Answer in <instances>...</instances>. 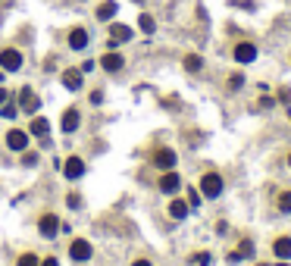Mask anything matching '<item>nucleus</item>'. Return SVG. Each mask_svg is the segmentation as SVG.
Returning <instances> with one entry per match:
<instances>
[{
  "instance_id": "nucleus-1",
  "label": "nucleus",
  "mask_w": 291,
  "mask_h": 266,
  "mask_svg": "<svg viewBox=\"0 0 291 266\" xmlns=\"http://www.w3.org/2000/svg\"><path fill=\"white\" fill-rule=\"evenodd\" d=\"M201 191H204V198H219V194H223V176L207 172V176L201 179Z\"/></svg>"
},
{
  "instance_id": "nucleus-2",
  "label": "nucleus",
  "mask_w": 291,
  "mask_h": 266,
  "mask_svg": "<svg viewBox=\"0 0 291 266\" xmlns=\"http://www.w3.org/2000/svg\"><path fill=\"white\" fill-rule=\"evenodd\" d=\"M0 66H3L6 72H19L22 69V53L13 50V47H3L0 50Z\"/></svg>"
},
{
  "instance_id": "nucleus-3",
  "label": "nucleus",
  "mask_w": 291,
  "mask_h": 266,
  "mask_svg": "<svg viewBox=\"0 0 291 266\" xmlns=\"http://www.w3.org/2000/svg\"><path fill=\"white\" fill-rule=\"evenodd\" d=\"M38 107H41V97H38V94H34V91L25 85V88L19 91V110H25V113H34Z\"/></svg>"
},
{
  "instance_id": "nucleus-4",
  "label": "nucleus",
  "mask_w": 291,
  "mask_h": 266,
  "mask_svg": "<svg viewBox=\"0 0 291 266\" xmlns=\"http://www.w3.org/2000/svg\"><path fill=\"white\" fill-rule=\"evenodd\" d=\"M125 41H132V28L122 25V22H113V25H110V47L125 44Z\"/></svg>"
},
{
  "instance_id": "nucleus-5",
  "label": "nucleus",
  "mask_w": 291,
  "mask_h": 266,
  "mask_svg": "<svg viewBox=\"0 0 291 266\" xmlns=\"http://www.w3.org/2000/svg\"><path fill=\"white\" fill-rule=\"evenodd\" d=\"M69 257H72L75 263H85V260H91V245H88L85 238L72 241V245H69Z\"/></svg>"
},
{
  "instance_id": "nucleus-6",
  "label": "nucleus",
  "mask_w": 291,
  "mask_h": 266,
  "mask_svg": "<svg viewBox=\"0 0 291 266\" xmlns=\"http://www.w3.org/2000/svg\"><path fill=\"white\" fill-rule=\"evenodd\" d=\"M154 166H160L163 172H166V169H172V166H176V150H169V147H160V150H154Z\"/></svg>"
},
{
  "instance_id": "nucleus-7",
  "label": "nucleus",
  "mask_w": 291,
  "mask_h": 266,
  "mask_svg": "<svg viewBox=\"0 0 291 266\" xmlns=\"http://www.w3.org/2000/svg\"><path fill=\"white\" fill-rule=\"evenodd\" d=\"M38 229H41L44 238H53L56 232H60V219H56L53 213H44V216L38 219Z\"/></svg>"
},
{
  "instance_id": "nucleus-8",
  "label": "nucleus",
  "mask_w": 291,
  "mask_h": 266,
  "mask_svg": "<svg viewBox=\"0 0 291 266\" xmlns=\"http://www.w3.org/2000/svg\"><path fill=\"white\" fill-rule=\"evenodd\" d=\"M235 60H238V63H254V60H257V47H254L251 41L235 44Z\"/></svg>"
},
{
  "instance_id": "nucleus-9",
  "label": "nucleus",
  "mask_w": 291,
  "mask_h": 266,
  "mask_svg": "<svg viewBox=\"0 0 291 266\" xmlns=\"http://www.w3.org/2000/svg\"><path fill=\"white\" fill-rule=\"evenodd\" d=\"M78 122H81V116H78V110H75V107H69V110L63 113V119H60V129H63L66 135H72V132L78 129Z\"/></svg>"
},
{
  "instance_id": "nucleus-10",
  "label": "nucleus",
  "mask_w": 291,
  "mask_h": 266,
  "mask_svg": "<svg viewBox=\"0 0 291 266\" xmlns=\"http://www.w3.org/2000/svg\"><path fill=\"white\" fill-rule=\"evenodd\" d=\"M179 188H182V179H179L172 169H166V172H163V179H160V191H166V194H176Z\"/></svg>"
},
{
  "instance_id": "nucleus-11",
  "label": "nucleus",
  "mask_w": 291,
  "mask_h": 266,
  "mask_svg": "<svg viewBox=\"0 0 291 266\" xmlns=\"http://www.w3.org/2000/svg\"><path fill=\"white\" fill-rule=\"evenodd\" d=\"M81 172H85V160H81V157H69L63 163V176L66 179H78Z\"/></svg>"
},
{
  "instance_id": "nucleus-12",
  "label": "nucleus",
  "mask_w": 291,
  "mask_h": 266,
  "mask_svg": "<svg viewBox=\"0 0 291 266\" xmlns=\"http://www.w3.org/2000/svg\"><path fill=\"white\" fill-rule=\"evenodd\" d=\"M81 82H85V72H78V69H66L63 72V85L69 91H81Z\"/></svg>"
},
{
  "instance_id": "nucleus-13",
  "label": "nucleus",
  "mask_w": 291,
  "mask_h": 266,
  "mask_svg": "<svg viewBox=\"0 0 291 266\" xmlns=\"http://www.w3.org/2000/svg\"><path fill=\"white\" fill-rule=\"evenodd\" d=\"M6 147H9V150H25V147H28V135L19 132V129H13V132L6 135Z\"/></svg>"
},
{
  "instance_id": "nucleus-14",
  "label": "nucleus",
  "mask_w": 291,
  "mask_h": 266,
  "mask_svg": "<svg viewBox=\"0 0 291 266\" xmlns=\"http://www.w3.org/2000/svg\"><path fill=\"white\" fill-rule=\"evenodd\" d=\"M69 47H72V50H85L88 47V31L85 28H72V31H69Z\"/></svg>"
},
{
  "instance_id": "nucleus-15",
  "label": "nucleus",
  "mask_w": 291,
  "mask_h": 266,
  "mask_svg": "<svg viewBox=\"0 0 291 266\" xmlns=\"http://www.w3.org/2000/svg\"><path fill=\"white\" fill-rule=\"evenodd\" d=\"M100 66L107 69V72H119V69L125 66V60H122L119 53H113V50H110V53H103V60H100Z\"/></svg>"
},
{
  "instance_id": "nucleus-16",
  "label": "nucleus",
  "mask_w": 291,
  "mask_h": 266,
  "mask_svg": "<svg viewBox=\"0 0 291 266\" xmlns=\"http://www.w3.org/2000/svg\"><path fill=\"white\" fill-rule=\"evenodd\" d=\"M273 251H276V257H279V260H291V238H288V235H282V238H276V245H273Z\"/></svg>"
},
{
  "instance_id": "nucleus-17",
  "label": "nucleus",
  "mask_w": 291,
  "mask_h": 266,
  "mask_svg": "<svg viewBox=\"0 0 291 266\" xmlns=\"http://www.w3.org/2000/svg\"><path fill=\"white\" fill-rule=\"evenodd\" d=\"M34 138H44V135H47L50 132V122L47 119H44V116H38V119H31V129H28Z\"/></svg>"
},
{
  "instance_id": "nucleus-18",
  "label": "nucleus",
  "mask_w": 291,
  "mask_h": 266,
  "mask_svg": "<svg viewBox=\"0 0 291 266\" xmlns=\"http://www.w3.org/2000/svg\"><path fill=\"white\" fill-rule=\"evenodd\" d=\"M116 16V3H113V0H103V3L97 6V19L100 22H110Z\"/></svg>"
},
{
  "instance_id": "nucleus-19",
  "label": "nucleus",
  "mask_w": 291,
  "mask_h": 266,
  "mask_svg": "<svg viewBox=\"0 0 291 266\" xmlns=\"http://www.w3.org/2000/svg\"><path fill=\"white\" fill-rule=\"evenodd\" d=\"M169 216L172 219H185L188 216V201H172L169 204Z\"/></svg>"
},
{
  "instance_id": "nucleus-20",
  "label": "nucleus",
  "mask_w": 291,
  "mask_h": 266,
  "mask_svg": "<svg viewBox=\"0 0 291 266\" xmlns=\"http://www.w3.org/2000/svg\"><path fill=\"white\" fill-rule=\"evenodd\" d=\"M138 25H141V31H144V34H154V28H157V22H154V16H147V13H141V16H138Z\"/></svg>"
},
{
  "instance_id": "nucleus-21",
  "label": "nucleus",
  "mask_w": 291,
  "mask_h": 266,
  "mask_svg": "<svg viewBox=\"0 0 291 266\" xmlns=\"http://www.w3.org/2000/svg\"><path fill=\"white\" fill-rule=\"evenodd\" d=\"M201 66H204V60L197 53H188L185 56V69H188V72H201Z\"/></svg>"
},
{
  "instance_id": "nucleus-22",
  "label": "nucleus",
  "mask_w": 291,
  "mask_h": 266,
  "mask_svg": "<svg viewBox=\"0 0 291 266\" xmlns=\"http://www.w3.org/2000/svg\"><path fill=\"white\" fill-rule=\"evenodd\" d=\"M38 154H34V150H22V166H38Z\"/></svg>"
},
{
  "instance_id": "nucleus-23",
  "label": "nucleus",
  "mask_w": 291,
  "mask_h": 266,
  "mask_svg": "<svg viewBox=\"0 0 291 266\" xmlns=\"http://www.w3.org/2000/svg\"><path fill=\"white\" fill-rule=\"evenodd\" d=\"M16 266H41V260L34 257V254H22V257L16 260Z\"/></svg>"
},
{
  "instance_id": "nucleus-24",
  "label": "nucleus",
  "mask_w": 291,
  "mask_h": 266,
  "mask_svg": "<svg viewBox=\"0 0 291 266\" xmlns=\"http://www.w3.org/2000/svg\"><path fill=\"white\" fill-rule=\"evenodd\" d=\"M235 254H238V257H244V260H248V257H254V245H251V241H241Z\"/></svg>"
},
{
  "instance_id": "nucleus-25",
  "label": "nucleus",
  "mask_w": 291,
  "mask_h": 266,
  "mask_svg": "<svg viewBox=\"0 0 291 266\" xmlns=\"http://www.w3.org/2000/svg\"><path fill=\"white\" fill-rule=\"evenodd\" d=\"M0 116H3V119H16V107H13V103H0Z\"/></svg>"
},
{
  "instance_id": "nucleus-26",
  "label": "nucleus",
  "mask_w": 291,
  "mask_h": 266,
  "mask_svg": "<svg viewBox=\"0 0 291 266\" xmlns=\"http://www.w3.org/2000/svg\"><path fill=\"white\" fill-rule=\"evenodd\" d=\"M279 210L291 213V191H282V198H279Z\"/></svg>"
},
{
  "instance_id": "nucleus-27",
  "label": "nucleus",
  "mask_w": 291,
  "mask_h": 266,
  "mask_svg": "<svg viewBox=\"0 0 291 266\" xmlns=\"http://www.w3.org/2000/svg\"><path fill=\"white\" fill-rule=\"evenodd\" d=\"M191 266H210V254H194V257H191Z\"/></svg>"
},
{
  "instance_id": "nucleus-28",
  "label": "nucleus",
  "mask_w": 291,
  "mask_h": 266,
  "mask_svg": "<svg viewBox=\"0 0 291 266\" xmlns=\"http://www.w3.org/2000/svg\"><path fill=\"white\" fill-rule=\"evenodd\" d=\"M241 85H244V75H232V78H229V88H232V91L241 88Z\"/></svg>"
},
{
  "instance_id": "nucleus-29",
  "label": "nucleus",
  "mask_w": 291,
  "mask_h": 266,
  "mask_svg": "<svg viewBox=\"0 0 291 266\" xmlns=\"http://www.w3.org/2000/svg\"><path fill=\"white\" fill-rule=\"evenodd\" d=\"M188 207H201V194L197 191H188Z\"/></svg>"
},
{
  "instance_id": "nucleus-30",
  "label": "nucleus",
  "mask_w": 291,
  "mask_h": 266,
  "mask_svg": "<svg viewBox=\"0 0 291 266\" xmlns=\"http://www.w3.org/2000/svg\"><path fill=\"white\" fill-rule=\"evenodd\" d=\"M66 204H69V207H78V204H81V198H78V194H69Z\"/></svg>"
},
{
  "instance_id": "nucleus-31",
  "label": "nucleus",
  "mask_w": 291,
  "mask_h": 266,
  "mask_svg": "<svg viewBox=\"0 0 291 266\" xmlns=\"http://www.w3.org/2000/svg\"><path fill=\"white\" fill-rule=\"evenodd\" d=\"M91 103H94V107H97V103H103V94H100V91H94V94H91Z\"/></svg>"
},
{
  "instance_id": "nucleus-32",
  "label": "nucleus",
  "mask_w": 291,
  "mask_h": 266,
  "mask_svg": "<svg viewBox=\"0 0 291 266\" xmlns=\"http://www.w3.org/2000/svg\"><path fill=\"white\" fill-rule=\"evenodd\" d=\"M6 100H9V91H6V88H0V103H6Z\"/></svg>"
},
{
  "instance_id": "nucleus-33",
  "label": "nucleus",
  "mask_w": 291,
  "mask_h": 266,
  "mask_svg": "<svg viewBox=\"0 0 291 266\" xmlns=\"http://www.w3.org/2000/svg\"><path fill=\"white\" fill-rule=\"evenodd\" d=\"M41 266H60V263H56V257H47V260H44Z\"/></svg>"
},
{
  "instance_id": "nucleus-34",
  "label": "nucleus",
  "mask_w": 291,
  "mask_h": 266,
  "mask_svg": "<svg viewBox=\"0 0 291 266\" xmlns=\"http://www.w3.org/2000/svg\"><path fill=\"white\" fill-rule=\"evenodd\" d=\"M132 266H154V263H150V260H135Z\"/></svg>"
},
{
  "instance_id": "nucleus-35",
  "label": "nucleus",
  "mask_w": 291,
  "mask_h": 266,
  "mask_svg": "<svg viewBox=\"0 0 291 266\" xmlns=\"http://www.w3.org/2000/svg\"><path fill=\"white\" fill-rule=\"evenodd\" d=\"M288 166H291V154H288Z\"/></svg>"
},
{
  "instance_id": "nucleus-36",
  "label": "nucleus",
  "mask_w": 291,
  "mask_h": 266,
  "mask_svg": "<svg viewBox=\"0 0 291 266\" xmlns=\"http://www.w3.org/2000/svg\"><path fill=\"white\" fill-rule=\"evenodd\" d=\"M135 3H144V0H135Z\"/></svg>"
},
{
  "instance_id": "nucleus-37",
  "label": "nucleus",
  "mask_w": 291,
  "mask_h": 266,
  "mask_svg": "<svg viewBox=\"0 0 291 266\" xmlns=\"http://www.w3.org/2000/svg\"><path fill=\"white\" fill-rule=\"evenodd\" d=\"M257 266H266V263H257Z\"/></svg>"
}]
</instances>
